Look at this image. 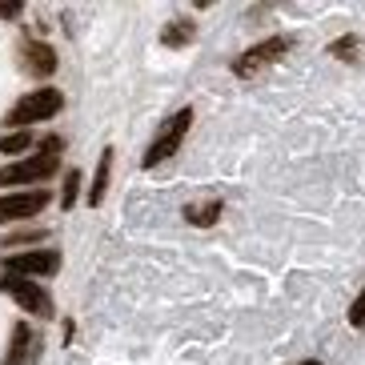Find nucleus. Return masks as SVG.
Here are the masks:
<instances>
[{
	"mask_svg": "<svg viewBox=\"0 0 365 365\" xmlns=\"http://www.w3.org/2000/svg\"><path fill=\"white\" fill-rule=\"evenodd\" d=\"M56 153H61V140H48L36 157L29 161H12L0 169V189H16V185H36L44 177H53L56 173Z\"/></svg>",
	"mask_w": 365,
	"mask_h": 365,
	"instance_id": "f257e3e1",
	"label": "nucleus"
},
{
	"mask_svg": "<svg viewBox=\"0 0 365 365\" xmlns=\"http://www.w3.org/2000/svg\"><path fill=\"white\" fill-rule=\"evenodd\" d=\"M61 105H65V97H61L56 88H36V93H29V97H21L16 105H12L9 125H12V129H24V125H41V120L56 117V113H61Z\"/></svg>",
	"mask_w": 365,
	"mask_h": 365,
	"instance_id": "f03ea898",
	"label": "nucleus"
},
{
	"mask_svg": "<svg viewBox=\"0 0 365 365\" xmlns=\"http://www.w3.org/2000/svg\"><path fill=\"white\" fill-rule=\"evenodd\" d=\"M189 125H193V108H181L177 117H169L161 125V133H157V140H153L149 149H145V169H153V165L169 161L173 153L181 149L185 133H189Z\"/></svg>",
	"mask_w": 365,
	"mask_h": 365,
	"instance_id": "7ed1b4c3",
	"label": "nucleus"
},
{
	"mask_svg": "<svg viewBox=\"0 0 365 365\" xmlns=\"http://www.w3.org/2000/svg\"><path fill=\"white\" fill-rule=\"evenodd\" d=\"M0 289L9 293V297L16 301L24 313H36V317H48V313H53V301H48V293H44L33 277H16V273H4Z\"/></svg>",
	"mask_w": 365,
	"mask_h": 365,
	"instance_id": "20e7f679",
	"label": "nucleus"
},
{
	"mask_svg": "<svg viewBox=\"0 0 365 365\" xmlns=\"http://www.w3.org/2000/svg\"><path fill=\"white\" fill-rule=\"evenodd\" d=\"M285 48H289V41H285V36H269V41L253 44V48H245V53L237 56V61H233V73H237V76L261 73V68L273 65L277 56H285Z\"/></svg>",
	"mask_w": 365,
	"mask_h": 365,
	"instance_id": "39448f33",
	"label": "nucleus"
},
{
	"mask_svg": "<svg viewBox=\"0 0 365 365\" xmlns=\"http://www.w3.org/2000/svg\"><path fill=\"white\" fill-rule=\"evenodd\" d=\"M56 269H61V253L56 249H33V253L9 257V273H16V277H53Z\"/></svg>",
	"mask_w": 365,
	"mask_h": 365,
	"instance_id": "423d86ee",
	"label": "nucleus"
},
{
	"mask_svg": "<svg viewBox=\"0 0 365 365\" xmlns=\"http://www.w3.org/2000/svg\"><path fill=\"white\" fill-rule=\"evenodd\" d=\"M48 205V193H0V225L29 221Z\"/></svg>",
	"mask_w": 365,
	"mask_h": 365,
	"instance_id": "0eeeda50",
	"label": "nucleus"
},
{
	"mask_svg": "<svg viewBox=\"0 0 365 365\" xmlns=\"http://www.w3.org/2000/svg\"><path fill=\"white\" fill-rule=\"evenodd\" d=\"M24 65L33 68L36 76H53L56 53L48 48V44H41V41H24Z\"/></svg>",
	"mask_w": 365,
	"mask_h": 365,
	"instance_id": "6e6552de",
	"label": "nucleus"
},
{
	"mask_svg": "<svg viewBox=\"0 0 365 365\" xmlns=\"http://www.w3.org/2000/svg\"><path fill=\"white\" fill-rule=\"evenodd\" d=\"M108 169H113V149L101 153V161H97V177H93V193H88V205L97 209L101 201H105V189H108Z\"/></svg>",
	"mask_w": 365,
	"mask_h": 365,
	"instance_id": "1a4fd4ad",
	"label": "nucleus"
},
{
	"mask_svg": "<svg viewBox=\"0 0 365 365\" xmlns=\"http://www.w3.org/2000/svg\"><path fill=\"white\" fill-rule=\"evenodd\" d=\"M29 341H33V333H29V325H16V329H12V345H9V357H4V361L9 365H24V357H29Z\"/></svg>",
	"mask_w": 365,
	"mask_h": 365,
	"instance_id": "9d476101",
	"label": "nucleus"
},
{
	"mask_svg": "<svg viewBox=\"0 0 365 365\" xmlns=\"http://www.w3.org/2000/svg\"><path fill=\"white\" fill-rule=\"evenodd\" d=\"M217 217H221V201H209V205H189V209H185V221H189V225H213Z\"/></svg>",
	"mask_w": 365,
	"mask_h": 365,
	"instance_id": "9b49d317",
	"label": "nucleus"
},
{
	"mask_svg": "<svg viewBox=\"0 0 365 365\" xmlns=\"http://www.w3.org/2000/svg\"><path fill=\"white\" fill-rule=\"evenodd\" d=\"M169 48H181V44H189L193 41V24L189 21H173V24H165V36H161Z\"/></svg>",
	"mask_w": 365,
	"mask_h": 365,
	"instance_id": "f8f14e48",
	"label": "nucleus"
},
{
	"mask_svg": "<svg viewBox=\"0 0 365 365\" xmlns=\"http://www.w3.org/2000/svg\"><path fill=\"white\" fill-rule=\"evenodd\" d=\"M29 145H33V137H29V133H9V137H0V153H24L29 149Z\"/></svg>",
	"mask_w": 365,
	"mask_h": 365,
	"instance_id": "ddd939ff",
	"label": "nucleus"
},
{
	"mask_svg": "<svg viewBox=\"0 0 365 365\" xmlns=\"http://www.w3.org/2000/svg\"><path fill=\"white\" fill-rule=\"evenodd\" d=\"M349 325H354V329H365V289L357 293V301L349 305Z\"/></svg>",
	"mask_w": 365,
	"mask_h": 365,
	"instance_id": "4468645a",
	"label": "nucleus"
},
{
	"mask_svg": "<svg viewBox=\"0 0 365 365\" xmlns=\"http://www.w3.org/2000/svg\"><path fill=\"white\" fill-rule=\"evenodd\" d=\"M76 189H81V177H76V173H68V181H65V197H61V205H65V209H73V205H76Z\"/></svg>",
	"mask_w": 365,
	"mask_h": 365,
	"instance_id": "2eb2a0df",
	"label": "nucleus"
},
{
	"mask_svg": "<svg viewBox=\"0 0 365 365\" xmlns=\"http://www.w3.org/2000/svg\"><path fill=\"white\" fill-rule=\"evenodd\" d=\"M354 48H357L354 36H345L341 44H333V56H345V61H349V56H354Z\"/></svg>",
	"mask_w": 365,
	"mask_h": 365,
	"instance_id": "dca6fc26",
	"label": "nucleus"
},
{
	"mask_svg": "<svg viewBox=\"0 0 365 365\" xmlns=\"http://www.w3.org/2000/svg\"><path fill=\"white\" fill-rule=\"evenodd\" d=\"M21 12V4H0V16H16Z\"/></svg>",
	"mask_w": 365,
	"mask_h": 365,
	"instance_id": "f3484780",
	"label": "nucleus"
},
{
	"mask_svg": "<svg viewBox=\"0 0 365 365\" xmlns=\"http://www.w3.org/2000/svg\"><path fill=\"white\" fill-rule=\"evenodd\" d=\"M301 365H322V361H301Z\"/></svg>",
	"mask_w": 365,
	"mask_h": 365,
	"instance_id": "a211bd4d",
	"label": "nucleus"
}]
</instances>
